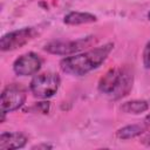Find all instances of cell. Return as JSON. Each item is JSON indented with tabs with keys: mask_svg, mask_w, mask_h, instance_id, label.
I'll return each instance as SVG.
<instances>
[{
	"mask_svg": "<svg viewBox=\"0 0 150 150\" xmlns=\"http://www.w3.org/2000/svg\"><path fill=\"white\" fill-rule=\"evenodd\" d=\"M96 21H97V16L91 13H88V12L71 11L63 16V23L69 25V26L87 25V23H93Z\"/></svg>",
	"mask_w": 150,
	"mask_h": 150,
	"instance_id": "obj_10",
	"label": "cell"
},
{
	"mask_svg": "<svg viewBox=\"0 0 150 150\" xmlns=\"http://www.w3.org/2000/svg\"><path fill=\"white\" fill-rule=\"evenodd\" d=\"M120 79H121V68H111L100 79L97 88L102 94L112 96L117 89Z\"/></svg>",
	"mask_w": 150,
	"mask_h": 150,
	"instance_id": "obj_7",
	"label": "cell"
},
{
	"mask_svg": "<svg viewBox=\"0 0 150 150\" xmlns=\"http://www.w3.org/2000/svg\"><path fill=\"white\" fill-rule=\"evenodd\" d=\"M142 143H143L144 145H146V146H150V134H148V135L143 138Z\"/></svg>",
	"mask_w": 150,
	"mask_h": 150,
	"instance_id": "obj_15",
	"label": "cell"
},
{
	"mask_svg": "<svg viewBox=\"0 0 150 150\" xmlns=\"http://www.w3.org/2000/svg\"><path fill=\"white\" fill-rule=\"evenodd\" d=\"M114 49V43L108 42L103 46L87 50L81 54L66 56L60 61V68L63 73L73 76H83L98 68Z\"/></svg>",
	"mask_w": 150,
	"mask_h": 150,
	"instance_id": "obj_1",
	"label": "cell"
},
{
	"mask_svg": "<svg viewBox=\"0 0 150 150\" xmlns=\"http://www.w3.org/2000/svg\"><path fill=\"white\" fill-rule=\"evenodd\" d=\"M27 137L19 131L2 132L0 135V149L1 150H14L21 149L27 144Z\"/></svg>",
	"mask_w": 150,
	"mask_h": 150,
	"instance_id": "obj_8",
	"label": "cell"
},
{
	"mask_svg": "<svg viewBox=\"0 0 150 150\" xmlns=\"http://www.w3.org/2000/svg\"><path fill=\"white\" fill-rule=\"evenodd\" d=\"M27 94L25 88L19 84H9L7 86L0 97V114L6 115L7 112H12L21 108L26 101Z\"/></svg>",
	"mask_w": 150,
	"mask_h": 150,
	"instance_id": "obj_4",
	"label": "cell"
},
{
	"mask_svg": "<svg viewBox=\"0 0 150 150\" xmlns=\"http://www.w3.org/2000/svg\"><path fill=\"white\" fill-rule=\"evenodd\" d=\"M40 56L33 52L20 55L13 63V70L19 76H30L36 74L41 68Z\"/></svg>",
	"mask_w": 150,
	"mask_h": 150,
	"instance_id": "obj_6",
	"label": "cell"
},
{
	"mask_svg": "<svg viewBox=\"0 0 150 150\" xmlns=\"http://www.w3.org/2000/svg\"><path fill=\"white\" fill-rule=\"evenodd\" d=\"M93 43H95V36L89 35L84 38H80L76 40H53L45 45L43 49L53 55H61V56H70L76 54L77 52L90 47Z\"/></svg>",
	"mask_w": 150,
	"mask_h": 150,
	"instance_id": "obj_3",
	"label": "cell"
},
{
	"mask_svg": "<svg viewBox=\"0 0 150 150\" xmlns=\"http://www.w3.org/2000/svg\"><path fill=\"white\" fill-rule=\"evenodd\" d=\"M53 146L50 145V144H47V143H45V144H38V145H34L32 149H45V150H47V149H52Z\"/></svg>",
	"mask_w": 150,
	"mask_h": 150,
	"instance_id": "obj_14",
	"label": "cell"
},
{
	"mask_svg": "<svg viewBox=\"0 0 150 150\" xmlns=\"http://www.w3.org/2000/svg\"><path fill=\"white\" fill-rule=\"evenodd\" d=\"M60 84L61 79L59 74L47 71L35 75L29 83V89L35 97L47 100L57 93Z\"/></svg>",
	"mask_w": 150,
	"mask_h": 150,
	"instance_id": "obj_2",
	"label": "cell"
},
{
	"mask_svg": "<svg viewBox=\"0 0 150 150\" xmlns=\"http://www.w3.org/2000/svg\"><path fill=\"white\" fill-rule=\"evenodd\" d=\"M145 122H146L148 124H150V114H148V115L145 116Z\"/></svg>",
	"mask_w": 150,
	"mask_h": 150,
	"instance_id": "obj_16",
	"label": "cell"
},
{
	"mask_svg": "<svg viewBox=\"0 0 150 150\" xmlns=\"http://www.w3.org/2000/svg\"><path fill=\"white\" fill-rule=\"evenodd\" d=\"M142 60H143V66L146 69H150V40L144 47L143 54H142Z\"/></svg>",
	"mask_w": 150,
	"mask_h": 150,
	"instance_id": "obj_13",
	"label": "cell"
},
{
	"mask_svg": "<svg viewBox=\"0 0 150 150\" xmlns=\"http://www.w3.org/2000/svg\"><path fill=\"white\" fill-rule=\"evenodd\" d=\"M36 34L38 32L33 27H23L16 30H12L2 35L0 40V49L2 52H9L21 48L29 41H32L36 36Z\"/></svg>",
	"mask_w": 150,
	"mask_h": 150,
	"instance_id": "obj_5",
	"label": "cell"
},
{
	"mask_svg": "<svg viewBox=\"0 0 150 150\" xmlns=\"http://www.w3.org/2000/svg\"><path fill=\"white\" fill-rule=\"evenodd\" d=\"M144 131H145V127L142 124H128L120 128L115 135L118 139H131L142 135Z\"/></svg>",
	"mask_w": 150,
	"mask_h": 150,
	"instance_id": "obj_11",
	"label": "cell"
},
{
	"mask_svg": "<svg viewBox=\"0 0 150 150\" xmlns=\"http://www.w3.org/2000/svg\"><path fill=\"white\" fill-rule=\"evenodd\" d=\"M148 19L150 20V11H149V13H148Z\"/></svg>",
	"mask_w": 150,
	"mask_h": 150,
	"instance_id": "obj_17",
	"label": "cell"
},
{
	"mask_svg": "<svg viewBox=\"0 0 150 150\" xmlns=\"http://www.w3.org/2000/svg\"><path fill=\"white\" fill-rule=\"evenodd\" d=\"M149 109V103L144 100H132V101H128L124 102L121 107V110L125 114H134V115H138L142 114L144 111H146Z\"/></svg>",
	"mask_w": 150,
	"mask_h": 150,
	"instance_id": "obj_12",
	"label": "cell"
},
{
	"mask_svg": "<svg viewBox=\"0 0 150 150\" xmlns=\"http://www.w3.org/2000/svg\"><path fill=\"white\" fill-rule=\"evenodd\" d=\"M132 83H134V73L129 67H123L121 68V79L117 86L116 91L114 93V95L111 96L115 100H118L125 95L129 94V91L132 88Z\"/></svg>",
	"mask_w": 150,
	"mask_h": 150,
	"instance_id": "obj_9",
	"label": "cell"
}]
</instances>
